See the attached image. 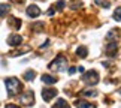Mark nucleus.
Returning <instances> with one entry per match:
<instances>
[{
    "mask_svg": "<svg viewBox=\"0 0 121 108\" xmlns=\"http://www.w3.org/2000/svg\"><path fill=\"white\" fill-rule=\"evenodd\" d=\"M4 86H6V90H8L9 96L18 95V93L21 92V89H22V84L20 83V80H17V78H6Z\"/></svg>",
    "mask_w": 121,
    "mask_h": 108,
    "instance_id": "obj_1",
    "label": "nucleus"
},
{
    "mask_svg": "<svg viewBox=\"0 0 121 108\" xmlns=\"http://www.w3.org/2000/svg\"><path fill=\"white\" fill-rule=\"evenodd\" d=\"M66 68H67V60H66V57H63V56H58L54 62L49 63V69L51 71H55V72H61Z\"/></svg>",
    "mask_w": 121,
    "mask_h": 108,
    "instance_id": "obj_2",
    "label": "nucleus"
},
{
    "mask_svg": "<svg viewBox=\"0 0 121 108\" xmlns=\"http://www.w3.org/2000/svg\"><path fill=\"white\" fill-rule=\"evenodd\" d=\"M82 81L87 84V86H96L99 83V72L97 71H88V72H84L82 75Z\"/></svg>",
    "mask_w": 121,
    "mask_h": 108,
    "instance_id": "obj_3",
    "label": "nucleus"
},
{
    "mask_svg": "<svg viewBox=\"0 0 121 108\" xmlns=\"http://www.w3.org/2000/svg\"><path fill=\"white\" fill-rule=\"evenodd\" d=\"M20 101H21L24 105H33V102H35V95H33V92H31V90H27L26 93H22L21 98H20Z\"/></svg>",
    "mask_w": 121,
    "mask_h": 108,
    "instance_id": "obj_4",
    "label": "nucleus"
},
{
    "mask_svg": "<svg viewBox=\"0 0 121 108\" xmlns=\"http://www.w3.org/2000/svg\"><path fill=\"white\" fill-rule=\"evenodd\" d=\"M55 96H57V90L55 89H43L42 90V98H43L45 102H49Z\"/></svg>",
    "mask_w": 121,
    "mask_h": 108,
    "instance_id": "obj_5",
    "label": "nucleus"
},
{
    "mask_svg": "<svg viewBox=\"0 0 121 108\" xmlns=\"http://www.w3.org/2000/svg\"><path fill=\"white\" fill-rule=\"evenodd\" d=\"M26 14H27V15H29L30 18H36V17H39V15H40V9L36 6V5H30V6L27 8Z\"/></svg>",
    "mask_w": 121,
    "mask_h": 108,
    "instance_id": "obj_6",
    "label": "nucleus"
},
{
    "mask_svg": "<svg viewBox=\"0 0 121 108\" xmlns=\"http://www.w3.org/2000/svg\"><path fill=\"white\" fill-rule=\"evenodd\" d=\"M21 42H22V38L20 35H11L8 38V44L11 47H18V45H21Z\"/></svg>",
    "mask_w": 121,
    "mask_h": 108,
    "instance_id": "obj_7",
    "label": "nucleus"
},
{
    "mask_svg": "<svg viewBox=\"0 0 121 108\" xmlns=\"http://www.w3.org/2000/svg\"><path fill=\"white\" fill-rule=\"evenodd\" d=\"M117 50H118V47H117V42L115 41H111L108 45H106V54L108 56H115V53H117Z\"/></svg>",
    "mask_w": 121,
    "mask_h": 108,
    "instance_id": "obj_8",
    "label": "nucleus"
},
{
    "mask_svg": "<svg viewBox=\"0 0 121 108\" xmlns=\"http://www.w3.org/2000/svg\"><path fill=\"white\" fill-rule=\"evenodd\" d=\"M42 81L45 84H55L57 83V78L52 77V75H42Z\"/></svg>",
    "mask_w": 121,
    "mask_h": 108,
    "instance_id": "obj_9",
    "label": "nucleus"
},
{
    "mask_svg": "<svg viewBox=\"0 0 121 108\" xmlns=\"http://www.w3.org/2000/svg\"><path fill=\"white\" fill-rule=\"evenodd\" d=\"M9 11H11V6H9V5H6V3L0 5V17H6Z\"/></svg>",
    "mask_w": 121,
    "mask_h": 108,
    "instance_id": "obj_10",
    "label": "nucleus"
},
{
    "mask_svg": "<svg viewBox=\"0 0 121 108\" xmlns=\"http://www.w3.org/2000/svg\"><path fill=\"white\" fill-rule=\"evenodd\" d=\"M76 54L79 56L81 59H85V57H87V54H88V50H87V47H79V48L76 50Z\"/></svg>",
    "mask_w": 121,
    "mask_h": 108,
    "instance_id": "obj_11",
    "label": "nucleus"
},
{
    "mask_svg": "<svg viewBox=\"0 0 121 108\" xmlns=\"http://www.w3.org/2000/svg\"><path fill=\"white\" fill-rule=\"evenodd\" d=\"M76 107L78 108H96V105L88 104V102H84V101H76Z\"/></svg>",
    "mask_w": 121,
    "mask_h": 108,
    "instance_id": "obj_12",
    "label": "nucleus"
},
{
    "mask_svg": "<svg viewBox=\"0 0 121 108\" xmlns=\"http://www.w3.org/2000/svg\"><path fill=\"white\" fill-rule=\"evenodd\" d=\"M54 108H70V107H69V104H67L64 99H58L57 102H55Z\"/></svg>",
    "mask_w": 121,
    "mask_h": 108,
    "instance_id": "obj_13",
    "label": "nucleus"
},
{
    "mask_svg": "<svg viewBox=\"0 0 121 108\" xmlns=\"http://www.w3.org/2000/svg\"><path fill=\"white\" fill-rule=\"evenodd\" d=\"M9 24L13 26L15 29H20V27H21V21H20V18H9Z\"/></svg>",
    "mask_w": 121,
    "mask_h": 108,
    "instance_id": "obj_14",
    "label": "nucleus"
},
{
    "mask_svg": "<svg viewBox=\"0 0 121 108\" xmlns=\"http://www.w3.org/2000/svg\"><path fill=\"white\" fill-rule=\"evenodd\" d=\"M36 77V72L35 71H31V69H29L26 74H24V78L27 80V81H33V78Z\"/></svg>",
    "mask_w": 121,
    "mask_h": 108,
    "instance_id": "obj_15",
    "label": "nucleus"
},
{
    "mask_svg": "<svg viewBox=\"0 0 121 108\" xmlns=\"http://www.w3.org/2000/svg\"><path fill=\"white\" fill-rule=\"evenodd\" d=\"M81 95H82V96H91V98H96V96H97V92H96V90H84V92H81Z\"/></svg>",
    "mask_w": 121,
    "mask_h": 108,
    "instance_id": "obj_16",
    "label": "nucleus"
},
{
    "mask_svg": "<svg viewBox=\"0 0 121 108\" xmlns=\"http://www.w3.org/2000/svg\"><path fill=\"white\" fill-rule=\"evenodd\" d=\"M114 20L121 21V6H118V8L114 11Z\"/></svg>",
    "mask_w": 121,
    "mask_h": 108,
    "instance_id": "obj_17",
    "label": "nucleus"
},
{
    "mask_svg": "<svg viewBox=\"0 0 121 108\" xmlns=\"http://www.w3.org/2000/svg\"><path fill=\"white\" fill-rule=\"evenodd\" d=\"M96 3L100 5V6H103V8H106V9L111 6V2H108V0H96Z\"/></svg>",
    "mask_w": 121,
    "mask_h": 108,
    "instance_id": "obj_18",
    "label": "nucleus"
},
{
    "mask_svg": "<svg viewBox=\"0 0 121 108\" xmlns=\"http://www.w3.org/2000/svg\"><path fill=\"white\" fill-rule=\"evenodd\" d=\"M64 5H66V2H64V0H60V2H58L57 5H55V6H57L55 9H58V11H61V9L64 8Z\"/></svg>",
    "mask_w": 121,
    "mask_h": 108,
    "instance_id": "obj_19",
    "label": "nucleus"
},
{
    "mask_svg": "<svg viewBox=\"0 0 121 108\" xmlns=\"http://www.w3.org/2000/svg\"><path fill=\"white\" fill-rule=\"evenodd\" d=\"M76 71H78V72H81V74H84V72H85V71H84V68H82V66H78V68H76Z\"/></svg>",
    "mask_w": 121,
    "mask_h": 108,
    "instance_id": "obj_20",
    "label": "nucleus"
},
{
    "mask_svg": "<svg viewBox=\"0 0 121 108\" xmlns=\"http://www.w3.org/2000/svg\"><path fill=\"white\" fill-rule=\"evenodd\" d=\"M75 72H76V68H70V69H69V74H70V75L75 74Z\"/></svg>",
    "mask_w": 121,
    "mask_h": 108,
    "instance_id": "obj_21",
    "label": "nucleus"
},
{
    "mask_svg": "<svg viewBox=\"0 0 121 108\" xmlns=\"http://www.w3.org/2000/svg\"><path fill=\"white\" fill-rule=\"evenodd\" d=\"M4 108H20V107H17V105H11V104H9V105H6Z\"/></svg>",
    "mask_w": 121,
    "mask_h": 108,
    "instance_id": "obj_22",
    "label": "nucleus"
},
{
    "mask_svg": "<svg viewBox=\"0 0 121 108\" xmlns=\"http://www.w3.org/2000/svg\"><path fill=\"white\" fill-rule=\"evenodd\" d=\"M11 2H13V3H22L24 0H11Z\"/></svg>",
    "mask_w": 121,
    "mask_h": 108,
    "instance_id": "obj_23",
    "label": "nucleus"
},
{
    "mask_svg": "<svg viewBox=\"0 0 121 108\" xmlns=\"http://www.w3.org/2000/svg\"><path fill=\"white\" fill-rule=\"evenodd\" d=\"M118 92H120V95H121V89H120V90H118Z\"/></svg>",
    "mask_w": 121,
    "mask_h": 108,
    "instance_id": "obj_24",
    "label": "nucleus"
}]
</instances>
